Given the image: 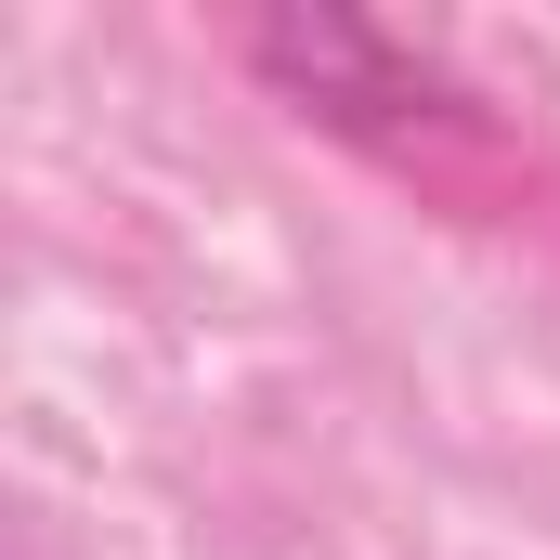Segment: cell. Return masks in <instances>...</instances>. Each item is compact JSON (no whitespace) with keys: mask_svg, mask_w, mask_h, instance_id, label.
<instances>
[{"mask_svg":"<svg viewBox=\"0 0 560 560\" xmlns=\"http://www.w3.org/2000/svg\"><path fill=\"white\" fill-rule=\"evenodd\" d=\"M261 79H275L300 118H339V131H469V92L430 66L418 39H392L378 13L352 0H275L248 26Z\"/></svg>","mask_w":560,"mask_h":560,"instance_id":"obj_1","label":"cell"}]
</instances>
